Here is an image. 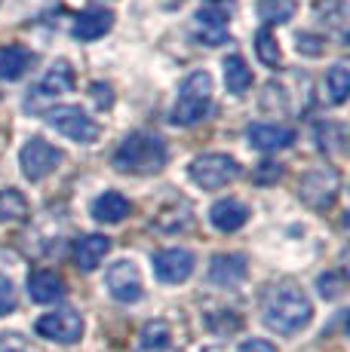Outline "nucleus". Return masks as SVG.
Listing matches in <instances>:
<instances>
[{
    "instance_id": "1",
    "label": "nucleus",
    "mask_w": 350,
    "mask_h": 352,
    "mask_svg": "<svg viewBox=\"0 0 350 352\" xmlns=\"http://www.w3.org/2000/svg\"><path fill=\"white\" fill-rule=\"evenodd\" d=\"M265 324L277 334H298L301 328H307L313 319V303L298 285H277L267 291L265 307H261Z\"/></svg>"
},
{
    "instance_id": "2",
    "label": "nucleus",
    "mask_w": 350,
    "mask_h": 352,
    "mask_svg": "<svg viewBox=\"0 0 350 352\" xmlns=\"http://www.w3.org/2000/svg\"><path fill=\"white\" fill-rule=\"evenodd\" d=\"M169 151H166L163 138L151 132H132L120 141L114 151V168L123 175H157L163 172Z\"/></svg>"
},
{
    "instance_id": "3",
    "label": "nucleus",
    "mask_w": 350,
    "mask_h": 352,
    "mask_svg": "<svg viewBox=\"0 0 350 352\" xmlns=\"http://www.w3.org/2000/svg\"><path fill=\"white\" fill-rule=\"evenodd\" d=\"M212 104V77L206 71H194L185 77L178 89V98L172 104V123L175 126H194L209 113Z\"/></svg>"
},
{
    "instance_id": "4",
    "label": "nucleus",
    "mask_w": 350,
    "mask_h": 352,
    "mask_svg": "<svg viewBox=\"0 0 350 352\" xmlns=\"http://www.w3.org/2000/svg\"><path fill=\"white\" fill-rule=\"evenodd\" d=\"M341 193V175L335 172L332 166H320V168H311L307 175H301L298 181V196L307 208L313 212H326V208L335 206Z\"/></svg>"
},
{
    "instance_id": "5",
    "label": "nucleus",
    "mask_w": 350,
    "mask_h": 352,
    "mask_svg": "<svg viewBox=\"0 0 350 352\" xmlns=\"http://www.w3.org/2000/svg\"><path fill=\"white\" fill-rule=\"evenodd\" d=\"M187 175L203 190H221L240 178V162L227 153H203L187 166Z\"/></svg>"
},
{
    "instance_id": "6",
    "label": "nucleus",
    "mask_w": 350,
    "mask_h": 352,
    "mask_svg": "<svg viewBox=\"0 0 350 352\" xmlns=\"http://www.w3.org/2000/svg\"><path fill=\"white\" fill-rule=\"evenodd\" d=\"M43 117L56 132H62L65 138L77 141V144H92V141H99V132H102L96 120L86 111H80L77 104H56Z\"/></svg>"
},
{
    "instance_id": "7",
    "label": "nucleus",
    "mask_w": 350,
    "mask_h": 352,
    "mask_svg": "<svg viewBox=\"0 0 350 352\" xmlns=\"http://www.w3.org/2000/svg\"><path fill=\"white\" fill-rule=\"evenodd\" d=\"M62 160H65V153L43 138H31L22 147V153H19V166H22V175L28 181H43L46 175H52L62 166Z\"/></svg>"
},
{
    "instance_id": "8",
    "label": "nucleus",
    "mask_w": 350,
    "mask_h": 352,
    "mask_svg": "<svg viewBox=\"0 0 350 352\" xmlns=\"http://www.w3.org/2000/svg\"><path fill=\"white\" fill-rule=\"evenodd\" d=\"M105 285L107 294L117 303H138L141 294H145V285H141V273L132 261H117L107 267L105 273Z\"/></svg>"
},
{
    "instance_id": "9",
    "label": "nucleus",
    "mask_w": 350,
    "mask_h": 352,
    "mask_svg": "<svg viewBox=\"0 0 350 352\" xmlns=\"http://www.w3.org/2000/svg\"><path fill=\"white\" fill-rule=\"evenodd\" d=\"M37 334L46 337L52 343H62V346H71L83 337V319H80L74 309H56V313H46L37 319Z\"/></svg>"
},
{
    "instance_id": "10",
    "label": "nucleus",
    "mask_w": 350,
    "mask_h": 352,
    "mask_svg": "<svg viewBox=\"0 0 350 352\" xmlns=\"http://www.w3.org/2000/svg\"><path fill=\"white\" fill-rule=\"evenodd\" d=\"M231 19L227 12L221 10L218 3H209V6H200L197 16H194V40L203 46H221L231 40V31H227Z\"/></svg>"
},
{
    "instance_id": "11",
    "label": "nucleus",
    "mask_w": 350,
    "mask_h": 352,
    "mask_svg": "<svg viewBox=\"0 0 350 352\" xmlns=\"http://www.w3.org/2000/svg\"><path fill=\"white\" fill-rule=\"evenodd\" d=\"M194 254L187 248H163L154 254V276L166 285H181L194 276Z\"/></svg>"
},
{
    "instance_id": "12",
    "label": "nucleus",
    "mask_w": 350,
    "mask_h": 352,
    "mask_svg": "<svg viewBox=\"0 0 350 352\" xmlns=\"http://www.w3.org/2000/svg\"><path fill=\"white\" fill-rule=\"evenodd\" d=\"M246 138L249 147L261 153H274V151H286V147L295 144V129L292 126H282V123H252L246 129Z\"/></svg>"
},
{
    "instance_id": "13",
    "label": "nucleus",
    "mask_w": 350,
    "mask_h": 352,
    "mask_svg": "<svg viewBox=\"0 0 350 352\" xmlns=\"http://www.w3.org/2000/svg\"><path fill=\"white\" fill-rule=\"evenodd\" d=\"M249 263L243 254H215L209 263V282L218 288H234L246 279Z\"/></svg>"
},
{
    "instance_id": "14",
    "label": "nucleus",
    "mask_w": 350,
    "mask_h": 352,
    "mask_svg": "<svg viewBox=\"0 0 350 352\" xmlns=\"http://www.w3.org/2000/svg\"><path fill=\"white\" fill-rule=\"evenodd\" d=\"M107 252H111V239H107V236H99V233L80 236V239L74 242V263H77L80 273H92L107 257Z\"/></svg>"
},
{
    "instance_id": "15",
    "label": "nucleus",
    "mask_w": 350,
    "mask_h": 352,
    "mask_svg": "<svg viewBox=\"0 0 350 352\" xmlns=\"http://www.w3.org/2000/svg\"><path fill=\"white\" fill-rule=\"evenodd\" d=\"M65 294H68V288H65L62 276L50 273V270H34L28 276V297L34 303H59Z\"/></svg>"
},
{
    "instance_id": "16",
    "label": "nucleus",
    "mask_w": 350,
    "mask_h": 352,
    "mask_svg": "<svg viewBox=\"0 0 350 352\" xmlns=\"http://www.w3.org/2000/svg\"><path fill=\"white\" fill-rule=\"evenodd\" d=\"M90 212H92V218H96L99 224H120V221L130 218L132 202L126 199L123 193H117V190H105L102 196L92 199Z\"/></svg>"
},
{
    "instance_id": "17",
    "label": "nucleus",
    "mask_w": 350,
    "mask_h": 352,
    "mask_svg": "<svg viewBox=\"0 0 350 352\" xmlns=\"http://www.w3.org/2000/svg\"><path fill=\"white\" fill-rule=\"evenodd\" d=\"M209 221H212L215 230H221V233H237L240 227H246L249 208L240 199H218L209 208Z\"/></svg>"
},
{
    "instance_id": "18",
    "label": "nucleus",
    "mask_w": 350,
    "mask_h": 352,
    "mask_svg": "<svg viewBox=\"0 0 350 352\" xmlns=\"http://www.w3.org/2000/svg\"><path fill=\"white\" fill-rule=\"evenodd\" d=\"M31 65H34L31 50H25V46H19V43L0 46V80H6V83L22 80L25 74L31 71Z\"/></svg>"
},
{
    "instance_id": "19",
    "label": "nucleus",
    "mask_w": 350,
    "mask_h": 352,
    "mask_svg": "<svg viewBox=\"0 0 350 352\" xmlns=\"http://www.w3.org/2000/svg\"><path fill=\"white\" fill-rule=\"evenodd\" d=\"M114 28V12L107 10H86L74 19V37L77 40H99Z\"/></svg>"
},
{
    "instance_id": "20",
    "label": "nucleus",
    "mask_w": 350,
    "mask_h": 352,
    "mask_svg": "<svg viewBox=\"0 0 350 352\" xmlns=\"http://www.w3.org/2000/svg\"><path fill=\"white\" fill-rule=\"evenodd\" d=\"M74 89V67L68 62H56L46 71V77L40 80L37 96H65V92Z\"/></svg>"
},
{
    "instance_id": "21",
    "label": "nucleus",
    "mask_w": 350,
    "mask_h": 352,
    "mask_svg": "<svg viewBox=\"0 0 350 352\" xmlns=\"http://www.w3.org/2000/svg\"><path fill=\"white\" fill-rule=\"evenodd\" d=\"M225 86L231 96H246L252 86V67L246 65L243 56H227L225 58Z\"/></svg>"
},
{
    "instance_id": "22",
    "label": "nucleus",
    "mask_w": 350,
    "mask_h": 352,
    "mask_svg": "<svg viewBox=\"0 0 350 352\" xmlns=\"http://www.w3.org/2000/svg\"><path fill=\"white\" fill-rule=\"evenodd\" d=\"M31 214V206L25 199V193H19L16 187L0 190V224H22Z\"/></svg>"
},
{
    "instance_id": "23",
    "label": "nucleus",
    "mask_w": 350,
    "mask_h": 352,
    "mask_svg": "<svg viewBox=\"0 0 350 352\" xmlns=\"http://www.w3.org/2000/svg\"><path fill=\"white\" fill-rule=\"evenodd\" d=\"M172 343V331L163 319H154L141 328L138 337V352H166Z\"/></svg>"
},
{
    "instance_id": "24",
    "label": "nucleus",
    "mask_w": 350,
    "mask_h": 352,
    "mask_svg": "<svg viewBox=\"0 0 350 352\" xmlns=\"http://www.w3.org/2000/svg\"><path fill=\"white\" fill-rule=\"evenodd\" d=\"M313 16L326 25L329 31H338L344 37V22H347V6L344 0H316Z\"/></svg>"
},
{
    "instance_id": "25",
    "label": "nucleus",
    "mask_w": 350,
    "mask_h": 352,
    "mask_svg": "<svg viewBox=\"0 0 350 352\" xmlns=\"http://www.w3.org/2000/svg\"><path fill=\"white\" fill-rule=\"evenodd\" d=\"M326 92H329V101L332 104H344L347 101V92H350V71L344 62L332 65L326 71Z\"/></svg>"
},
{
    "instance_id": "26",
    "label": "nucleus",
    "mask_w": 350,
    "mask_h": 352,
    "mask_svg": "<svg viewBox=\"0 0 350 352\" xmlns=\"http://www.w3.org/2000/svg\"><path fill=\"white\" fill-rule=\"evenodd\" d=\"M295 10H298V3H295V0H261V3H258V16L265 19L267 25L289 22V19L295 16Z\"/></svg>"
},
{
    "instance_id": "27",
    "label": "nucleus",
    "mask_w": 350,
    "mask_h": 352,
    "mask_svg": "<svg viewBox=\"0 0 350 352\" xmlns=\"http://www.w3.org/2000/svg\"><path fill=\"white\" fill-rule=\"evenodd\" d=\"M255 52H258V58L265 65H271V67L280 65V46H277V37L271 34V28H261L255 34Z\"/></svg>"
},
{
    "instance_id": "28",
    "label": "nucleus",
    "mask_w": 350,
    "mask_h": 352,
    "mask_svg": "<svg viewBox=\"0 0 350 352\" xmlns=\"http://www.w3.org/2000/svg\"><path fill=\"white\" fill-rule=\"evenodd\" d=\"M320 294L326 297V300H335V297H341L344 294V276L341 273H326V276H320Z\"/></svg>"
},
{
    "instance_id": "29",
    "label": "nucleus",
    "mask_w": 350,
    "mask_h": 352,
    "mask_svg": "<svg viewBox=\"0 0 350 352\" xmlns=\"http://www.w3.org/2000/svg\"><path fill=\"white\" fill-rule=\"evenodd\" d=\"M12 309H16V288H12V282L6 279L3 273H0V316H10Z\"/></svg>"
},
{
    "instance_id": "30",
    "label": "nucleus",
    "mask_w": 350,
    "mask_h": 352,
    "mask_svg": "<svg viewBox=\"0 0 350 352\" xmlns=\"http://www.w3.org/2000/svg\"><path fill=\"white\" fill-rule=\"evenodd\" d=\"M298 52H305V56H322L326 52V40L313 37V34H298Z\"/></svg>"
},
{
    "instance_id": "31",
    "label": "nucleus",
    "mask_w": 350,
    "mask_h": 352,
    "mask_svg": "<svg viewBox=\"0 0 350 352\" xmlns=\"http://www.w3.org/2000/svg\"><path fill=\"white\" fill-rule=\"evenodd\" d=\"M90 96H92V101L99 104V111H105V107L114 104V89H111L107 83H92V86H90Z\"/></svg>"
},
{
    "instance_id": "32",
    "label": "nucleus",
    "mask_w": 350,
    "mask_h": 352,
    "mask_svg": "<svg viewBox=\"0 0 350 352\" xmlns=\"http://www.w3.org/2000/svg\"><path fill=\"white\" fill-rule=\"evenodd\" d=\"M280 175H282L280 162H261L258 172H255V181H258V184H267V181H280Z\"/></svg>"
},
{
    "instance_id": "33",
    "label": "nucleus",
    "mask_w": 350,
    "mask_h": 352,
    "mask_svg": "<svg viewBox=\"0 0 350 352\" xmlns=\"http://www.w3.org/2000/svg\"><path fill=\"white\" fill-rule=\"evenodd\" d=\"M0 352H28L19 334H0Z\"/></svg>"
},
{
    "instance_id": "34",
    "label": "nucleus",
    "mask_w": 350,
    "mask_h": 352,
    "mask_svg": "<svg viewBox=\"0 0 350 352\" xmlns=\"http://www.w3.org/2000/svg\"><path fill=\"white\" fill-rule=\"evenodd\" d=\"M237 352H277V346L267 340H246V343H240Z\"/></svg>"
}]
</instances>
